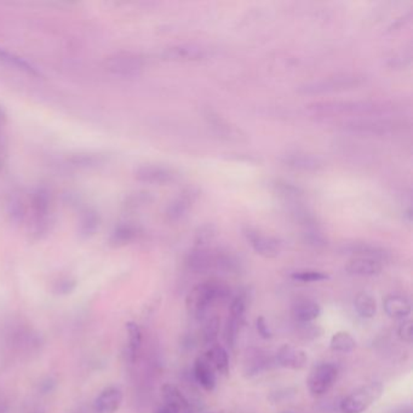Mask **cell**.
Instances as JSON below:
<instances>
[{
  "label": "cell",
  "mask_w": 413,
  "mask_h": 413,
  "mask_svg": "<svg viewBox=\"0 0 413 413\" xmlns=\"http://www.w3.org/2000/svg\"><path fill=\"white\" fill-rule=\"evenodd\" d=\"M173 177L175 175L170 169L162 165H154V164L138 167L136 171L137 180L145 183H152V185L169 183L173 180Z\"/></svg>",
  "instance_id": "obj_12"
},
{
  "label": "cell",
  "mask_w": 413,
  "mask_h": 413,
  "mask_svg": "<svg viewBox=\"0 0 413 413\" xmlns=\"http://www.w3.org/2000/svg\"><path fill=\"white\" fill-rule=\"evenodd\" d=\"M393 413H412V409H411V406H405V407H401L400 409Z\"/></svg>",
  "instance_id": "obj_38"
},
{
  "label": "cell",
  "mask_w": 413,
  "mask_h": 413,
  "mask_svg": "<svg viewBox=\"0 0 413 413\" xmlns=\"http://www.w3.org/2000/svg\"><path fill=\"white\" fill-rule=\"evenodd\" d=\"M245 313H247V299L242 295L235 296L229 306V317L244 321Z\"/></svg>",
  "instance_id": "obj_30"
},
{
  "label": "cell",
  "mask_w": 413,
  "mask_h": 413,
  "mask_svg": "<svg viewBox=\"0 0 413 413\" xmlns=\"http://www.w3.org/2000/svg\"><path fill=\"white\" fill-rule=\"evenodd\" d=\"M220 317H217V315H214L210 319H207L206 324L202 329V342H204V344L211 347L215 343H217V337L220 334Z\"/></svg>",
  "instance_id": "obj_25"
},
{
  "label": "cell",
  "mask_w": 413,
  "mask_h": 413,
  "mask_svg": "<svg viewBox=\"0 0 413 413\" xmlns=\"http://www.w3.org/2000/svg\"><path fill=\"white\" fill-rule=\"evenodd\" d=\"M291 313L297 324H312L320 317L321 307L313 299H299L292 306Z\"/></svg>",
  "instance_id": "obj_15"
},
{
  "label": "cell",
  "mask_w": 413,
  "mask_h": 413,
  "mask_svg": "<svg viewBox=\"0 0 413 413\" xmlns=\"http://www.w3.org/2000/svg\"><path fill=\"white\" fill-rule=\"evenodd\" d=\"M299 325H301V336L304 339H314L319 336L317 326L313 324H299Z\"/></svg>",
  "instance_id": "obj_34"
},
{
  "label": "cell",
  "mask_w": 413,
  "mask_h": 413,
  "mask_svg": "<svg viewBox=\"0 0 413 413\" xmlns=\"http://www.w3.org/2000/svg\"><path fill=\"white\" fill-rule=\"evenodd\" d=\"M354 308L361 319H374L377 314V302L367 291H360L354 299Z\"/></svg>",
  "instance_id": "obj_19"
},
{
  "label": "cell",
  "mask_w": 413,
  "mask_h": 413,
  "mask_svg": "<svg viewBox=\"0 0 413 413\" xmlns=\"http://www.w3.org/2000/svg\"><path fill=\"white\" fill-rule=\"evenodd\" d=\"M0 62H3L5 66L13 67L15 70L27 73V74L34 75V77L40 75V72L32 63L1 48H0Z\"/></svg>",
  "instance_id": "obj_20"
},
{
  "label": "cell",
  "mask_w": 413,
  "mask_h": 413,
  "mask_svg": "<svg viewBox=\"0 0 413 413\" xmlns=\"http://www.w3.org/2000/svg\"><path fill=\"white\" fill-rule=\"evenodd\" d=\"M383 309L394 320H406L412 312V306L404 296L389 295L383 299Z\"/></svg>",
  "instance_id": "obj_16"
},
{
  "label": "cell",
  "mask_w": 413,
  "mask_h": 413,
  "mask_svg": "<svg viewBox=\"0 0 413 413\" xmlns=\"http://www.w3.org/2000/svg\"><path fill=\"white\" fill-rule=\"evenodd\" d=\"M364 81L362 75L355 73H343L327 78L310 81L299 86V91L304 95H321V93H337L359 86Z\"/></svg>",
  "instance_id": "obj_3"
},
{
  "label": "cell",
  "mask_w": 413,
  "mask_h": 413,
  "mask_svg": "<svg viewBox=\"0 0 413 413\" xmlns=\"http://www.w3.org/2000/svg\"><path fill=\"white\" fill-rule=\"evenodd\" d=\"M98 217H97L96 212L88 211L85 212V215L81 217L79 225V233L83 237H90L93 234L96 233L97 228H98Z\"/></svg>",
  "instance_id": "obj_26"
},
{
  "label": "cell",
  "mask_w": 413,
  "mask_h": 413,
  "mask_svg": "<svg viewBox=\"0 0 413 413\" xmlns=\"http://www.w3.org/2000/svg\"><path fill=\"white\" fill-rule=\"evenodd\" d=\"M192 200L189 198H180L172 202L171 205L167 209L166 215L170 221L180 220L182 216L185 215L189 209V204Z\"/></svg>",
  "instance_id": "obj_29"
},
{
  "label": "cell",
  "mask_w": 413,
  "mask_h": 413,
  "mask_svg": "<svg viewBox=\"0 0 413 413\" xmlns=\"http://www.w3.org/2000/svg\"><path fill=\"white\" fill-rule=\"evenodd\" d=\"M204 355L206 356L207 360L211 364L212 367L218 374L227 377L229 374V355L225 347H222L218 343L209 348Z\"/></svg>",
  "instance_id": "obj_17"
},
{
  "label": "cell",
  "mask_w": 413,
  "mask_h": 413,
  "mask_svg": "<svg viewBox=\"0 0 413 413\" xmlns=\"http://www.w3.org/2000/svg\"><path fill=\"white\" fill-rule=\"evenodd\" d=\"M193 376L194 379L204 391H209V393L215 391L216 383H217L215 369L207 360L206 356H198L195 359L193 365Z\"/></svg>",
  "instance_id": "obj_13"
},
{
  "label": "cell",
  "mask_w": 413,
  "mask_h": 413,
  "mask_svg": "<svg viewBox=\"0 0 413 413\" xmlns=\"http://www.w3.org/2000/svg\"><path fill=\"white\" fill-rule=\"evenodd\" d=\"M256 330H257L262 339H270L273 337L272 331L269 329L268 322H267L263 315H260V317L256 319Z\"/></svg>",
  "instance_id": "obj_32"
},
{
  "label": "cell",
  "mask_w": 413,
  "mask_h": 413,
  "mask_svg": "<svg viewBox=\"0 0 413 413\" xmlns=\"http://www.w3.org/2000/svg\"><path fill=\"white\" fill-rule=\"evenodd\" d=\"M75 289V282L73 280H61L56 286V294L58 295H68Z\"/></svg>",
  "instance_id": "obj_35"
},
{
  "label": "cell",
  "mask_w": 413,
  "mask_h": 413,
  "mask_svg": "<svg viewBox=\"0 0 413 413\" xmlns=\"http://www.w3.org/2000/svg\"><path fill=\"white\" fill-rule=\"evenodd\" d=\"M308 110L321 118L348 120L362 117H387L391 108L377 102L327 101L312 103Z\"/></svg>",
  "instance_id": "obj_1"
},
{
  "label": "cell",
  "mask_w": 413,
  "mask_h": 413,
  "mask_svg": "<svg viewBox=\"0 0 413 413\" xmlns=\"http://www.w3.org/2000/svg\"><path fill=\"white\" fill-rule=\"evenodd\" d=\"M269 362L270 361H269L267 355L261 350L247 353L244 372H245L247 377H252V376L263 372L264 369H268Z\"/></svg>",
  "instance_id": "obj_22"
},
{
  "label": "cell",
  "mask_w": 413,
  "mask_h": 413,
  "mask_svg": "<svg viewBox=\"0 0 413 413\" xmlns=\"http://www.w3.org/2000/svg\"><path fill=\"white\" fill-rule=\"evenodd\" d=\"M285 413H292V412H285Z\"/></svg>",
  "instance_id": "obj_41"
},
{
  "label": "cell",
  "mask_w": 413,
  "mask_h": 413,
  "mask_svg": "<svg viewBox=\"0 0 413 413\" xmlns=\"http://www.w3.org/2000/svg\"><path fill=\"white\" fill-rule=\"evenodd\" d=\"M384 387L381 382L365 384L352 391L339 405L342 413H364L382 396Z\"/></svg>",
  "instance_id": "obj_4"
},
{
  "label": "cell",
  "mask_w": 413,
  "mask_h": 413,
  "mask_svg": "<svg viewBox=\"0 0 413 413\" xmlns=\"http://www.w3.org/2000/svg\"><path fill=\"white\" fill-rule=\"evenodd\" d=\"M230 291L225 284L216 280L200 282L189 291L185 299V308L190 317L195 320H202L212 306L218 301L229 299Z\"/></svg>",
  "instance_id": "obj_2"
},
{
  "label": "cell",
  "mask_w": 413,
  "mask_h": 413,
  "mask_svg": "<svg viewBox=\"0 0 413 413\" xmlns=\"http://www.w3.org/2000/svg\"><path fill=\"white\" fill-rule=\"evenodd\" d=\"M32 413H43V412H39V411H34V412H32Z\"/></svg>",
  "instance_id": "obj_40"
},
{
  "label": "cell",
  "mask_w": 413,
  "mask_h": 413,
  "mask_svg": "<svg viewBox=\"0 0 413 413\" xmlns=\"http://www.w3.org/2000/svg\"><path fill=\"white\" fill-rule=\"evenodd\" d=\"M136 235L137 229L135 227L130 225H119L110 237V244L113 247H123L132 242Z\"/></svg>",
  "instance_id": "obj_24"
},
{
  "label": "cell",
  "mask_w": 413,
  "mask_h": 413,
  "mask_svg": "<svg viewBox=\"0 0 413 413\" xmlns=\"http://www.w3.org/2000/svg\"><path fill=\"white\" fill-rule=\"evenodd\" d=\"M123 402V393L118 387H108L93 401L95 413H117Z\"/></svg>",
  "instance_id": "obj_11"
},
{
  "label": "cell",
  "mask_w": 413,
  "mask_h": 413,
  "mask_svg": "<svg viewBox=\"0 0 413 413\" xmlns=\"http://www.w3.org/2000/svg\"><path fill=\"white\" fill-rule=\"evenodd\" d=\"M346 270L355 277H377L383 270L381 261L369 257H354L346 264Z\"/></svg>",
  "instance_id": "obj_14"
},
{
  "label": "cell",
  "mask_w": 413,
  "mask_h": 413,
  "mask_svg": "<svg viewBox=\"0 0 413 413\" xmlns=\"http://www.w3.org/2000/svg\"><path fill=\"white\" fill-rule=\"evenodd\" d=\"M339 367L332 362H321L310 371L308 389L314 396H324L334 387L339 378Z\"/></svg>",
  "instance_id": "obj_6"
},
{
  "label": "cell",
  "mask_w": 413,
  "mask_h": 413,
  "mask_svg": "<svg viewBox=\"0 0 413 413\" xmlns=\"http://www.w3.org/2000/svg\"><path fill=\"white\" fill-rule=\"evenodd\" d=\"M244 235L256 254H258L262 257L274 258L279 256L282 251V245L275 237L261 233L257 229L250 228V227L244 229Z\"/></svg>",
  "instance_id": "obj_7"
},
{
  "label": "cell",
  "mask_w": 413,
  "mask_h": 413,
  "mask_svg": "<svg viewBox=\"0 0 413 413\" xmlns=\"http://www.w3.org/2000/svg\"><path fill=\"white\" fill-rule=\"evenodd\" d=\"M398 336L402 342L411 344L413 341V325L412 321L404 320L398 327Z\"/></svg>",
  "instance_id": "obj_31"
},
{
  "label": "cell",
  "mask_w": 413,
  "mask_h": 413,
  "mask_svg": "<svg viewBox=\"0 0 413 413\" xmlns=\"http://www.w3.org/2000/svg\"><path fill=\"white\" fill-rule=\"evenodd\" d=\"M275 360L279 366L287 369H302L308 362L307 353L291 344H282L277 349Z\"/></svg>",
  "instance_id": "obj_9"
},
{
  "label": "cell",
  "mask_w": 413,
  "mask_h": 413,
  "mask_svg": "<svg viewBox=\"0 0 413 413\" xmlns=\"http://www.w3.org/2000/svg\"><path fill=\"white\" fill-rule=\"evenodd\" d=\"M75 413H95L93 409H88V407H81L78 412Z\"/></svg>",
  "instance_id": "obj_39"
},
{
  "label": "cell",
  "mask_w": 413,
  "mask_h": 413,
  "mask_svg": "<svg viewBox=\"0 0 413 413\" xmlns=\"http://www.w3.org/2000/svg\"><path fill=\"white\" fill-rule=\"evenodd\" d=\"M154 413H173L172 412L171 409L167 407L166 405H162V406H159L158 409L154 411Z\"/></svg>",
  "instance_id": "obj_37"
},
{
  "label": "cell",
  "mask_w": 413,
  "mask_h": 413,
  "mask_svg": "<svg viewBox=\"0 0 413 413\" xmlns=\"http://www.w3.org/2000/svg\"><path fill=\"white\" fill-rule=\"evenodd\" d=\"M9 207L10 215L13 216V218H18V220L22 218L23 214H25L22 200H20L18 198L11 199Z\"/></svg>",
  "instance_id": "obj_33"
},
{
  "label": "cell",
  "mask_w": 413,
  "mask_h": 413,
  "mask_svg": "<svg viewBox=\"0 0 413 413\" xmlns=\"http://www.w3.org/2000/svg\"><path fill=\"white\" fill-rule=\"evenodd\" d=\"M105 68L107 71L122 78H133L140 75L145 68V60L135 53H113L105 60Z\"/></svg>",
  "instance_id": "obj_5"
},
{
  "label": "cell",
  "mask_w": 413,
  "mask_h": 413,
  "mask_svg": "<svg viewBox=\"0 0 413 413\" xmlns=\"http://www.w3.org/2000/svg\"><path fill=\"white\" fill-rule=\"evenodd\" d=\"M242 321L237 320L235 317H229L225 324V339L227 342V346L229 348L234 349L235 344H237V334L240 332V327H242Z\"/></svg>",
  "instance_id": "obj_28"
},
{
  "label": "cell",
  "mask_w": 413,
  "mask_h": 413,
  "mask_svg": "<svg viewBox=\"0 0 413 413\" xmlns=\"http://www.w3.org/2000/svg\"><path fill=\"white\" fill-rule=\"evenodd\" d=\"M126 332H128L129 337V361L131 364H135L138 360V356L141 353L142 341H143L141 327L135 321H129V322H126Z\"/></svg>",
  "instance_id": "obj_18"
},
{
  "label": "cell",
  "mask_w": 413,
  "mask_h": 413,
  "mask_svg": "<svg viewBox=\"0 0 413 413\" xmlns=\"http://www.w3.org/2000/svg\"><path fill=\"white\" fill-rule=\"evenodd\" d=\"M9 401L6 400L4 395L0 394V413H8L9 412Z\"/></svg>",
  "instance_id": "obj_36"
},
{
  "label": "cell",
  "mask_w": 413,
  "mask_h": 413,
  "mask_svg": "<svg viewBox=\"0 0 413 413\" xmlns=\"http://www.w3.org/2000/svg\"><path fill=\"white\" fill-rule=\"evenodd\" d=\"M284 164L296 170H303V171H314L321 166L319 159L314 158L308 154L299 153L286 155Z\"/></svg>",
  "instance_id": "obj_21"
},
{
  "label": "cell",
  "mask_w": 413,
  "mask_h": 413,
  "mask_svg": "<svg viewBox=\"0 0 413 413\" xmlns=\"http://www.w3.org/2000/svg\"><path fill=\"white\" fill-rule=\"evenodd\" d=\"M206 48L195 44L172 45L165 48L163 58L167 61L194 62L200 61L206 58Z\"/></svg>",
  "instance_id": "obj_8"
},
{
  "label": "cell",
  "mask_w": 413,
  "mask_h": 413,
  "mask_svg": "<svg viewBox=\"0 0 413 413\" xmlns=\"http://www.w3.org/2000/svg\"><path fill=\"white\" fill-rule=\"evenodd\" d=\"M330 348L332 352L349 354L355 350L356 341L347 331H339L332 334L330 339Z\"/></svg>",
  "instance_id": "obj_23"
},
{
  "label": "cell",
  "mask_w": 413,
  "mask_h": 413,
  "mask_svg": "<svg viewBox=\"0 0 413 413\" xmlns=\"http://www.w3.org/2000/svg\"><path fill=\"white\" fill-rule=\"evenodd\" d=\"M164 405L173 413H194V406L185 394L171 383H166L162 387Z\"/></svg>",
  "instance_id": "obj_10"
},
{
  "label": "cell",
  "mask_w": 413,
  "mask_h": 413,
  "mask_svg": "<svg viewBox=\"0 0 413 413\" xmlns=\"http://www.w3.org/2000/svg\"><path fill=\"white\" fill-rule=\"evenodd\" d=\"M291 279L295 282L309 284V282H326L330 279V275L319 270H299V272L292 273Z\"/></svg>",
  "instance_id": "obj_27"
}]
</instances>
